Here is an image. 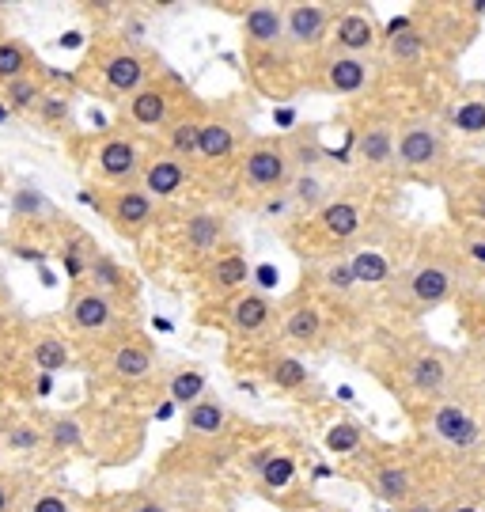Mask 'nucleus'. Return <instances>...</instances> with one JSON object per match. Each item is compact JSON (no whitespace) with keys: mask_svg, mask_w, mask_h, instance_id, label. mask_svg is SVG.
I'll return each mask as SVG.
<instances>
[{"mask_svg":"<svg viewBox=\"0 0 485 512\" xmlns=\"http://www.w3.org/2000/svg\"><path fill=\"white\" fill-rule=\"evenodd\" d=\"M114 300L107 293H99V289H84V293L72 296L69 304V323L76 330H88V334H99V330H107L114 323Z\"/></svg>","mask_w":485,"mask_h":512,"instance_id":"aec40b11","label":"nucleus"},{"mask_svg":"<svg viewBox=\"0 0 485 512\" xmlns=\"http://www.w3.org/2000/svg\"><path fill=\"white\" fill-rule=\"evenodd\" d=\"M38 65H35V54L16 42V38H0V88L4 84H12V80H23V76H31Z\"/></svg>","mask_w":485,"mask_h":512,"instance_id":"2f4dec72","label":"nucleus"},{"mask_svg":"<svg viewBox=\"0 0 485 512\" xmlns=\"http://www.w3.org/2000/svg\"><path fill=\"white\" fill-rule=\"evenodd\" d=\"M292 171H296V164H292L288 141H281V137H254L251 145L239 152V179L258 198L288 190L296 179Z\"/></svg>","mask_w":485,"mask_h":512,"instance_id":"7ed1b4c3","label":"nucleus"},{"mask_svg":"<svg viewBox=\"0 0 485 512\" xmlns=\"http://www.w3.org/2000/svg\"><path fill=\"white\" fill-rule=\"evenodd\" d=\"M95 171H99V179H107L114 190H126V186L141 183L144 175V160L141 148H137V141L133 137H126V133H110V137H103L99 145H95Z\"/></svg>","mask_w":485,"mask_h":512,"instance_id":"39448f33","label":"nucleus"},{"mask_svg":"<svg viewBox=\"0 0 485 512\" xmlns=\"http://www.w3.org/2000/svg\"><path fill=\"white\" fill-rule=\"evenodd\" d=\"M110 372L118 380H126V384H144L156 372V353H152V346L137 342V338L122 342V346L114 349V357H110Z\"/></svg>","mask_w":485,"mask_h":512,"instance_id":"b1692460","label":"nucleus"},{"mask_svg":"<svg viewBox=\"0 0 485 512\" xmlns=\"http://www.w3.org/2000/svg\"><path fill=\"white\" fill-rule=\"evenodd\" d=\"M129 512H171V509H167L163 501H156V497H133Z\"/></svg>","mask_w":485,"mask_h":512,"instance_id":"37998d69","label":"nucleus"},{"mask_svg":"<svg viewBox=\"0 0 485 512\" xmlns=\"http://www.w3.org/2000/svg\"><path fill=\"white\" fill-rule=\"evenodd\" d=\"M228 429V406L216 395H205L194 406H186V433L194 440H216Z\"/></svg>","mask_w":485,"mask_h":512,"instance_id":"393cba45","label":"nucleus"},{"mask_svg":"<svg viewBox=\"0 0 485 512\" xmlns=\"http://www.w3.org/2000/svg\"><path fill=\"white\" fill-rule=\"evenodd\" d=\"M425 46H429V35H421L414 27V19H395L391 31L383 38V50H387V61L398 65V69H414L425 57Z\"/></svg>","mask_w":485,"mask_h":512,"instance_id":"a211bd4d","label":"nucleus"},{"mask_svg":"<svg viewBox=\"0 0 485 512\" xmlns=\"http://www.w3.org/2000/svg\"><path fill=\"white\" fill-rule=\"evenodd\" d=\"M319 281H323L330 293H353L357 289V277H353V266H349V255H334L323 262V270H319Z\"/></svg>","mask_w":485,"mask_h":512,"instance_id":"c9c22d12","label":"nucleus"},{"mask_svg":"<svg viewBox=\"0 0 485 512\" xmlns=\"http://www.w3.org/2000/svg\"><path fill=\"white\" fill-rule=\"evenodd\" d=\"M478 293H482V300H485V274H482V281H478Z\"/></svg>","mask_w":485,"mask_h":512,"instance_id":"de8ad7c7","label":"nucleus"},{"mask_svg":"<svg viewBox=\"0 0 485 512\" xmlns=\"http://www.w3.org/2000/svg\"><path fill=\"white\" fill-rule=\"evenodd\" d=\"M376 84V65L372 57H353V54H338V50H326L315 65V88L326 95H342V99H353V95H364Z\"/></svg>","mask_w":485,"mask_h":512,"instance_id":"20e7f679","label":"nucleus"},{"mask_svg":"<svg viewBox=\"0 0 485 512\" xmlns=\"http://www.w3.org/2000/svg\"><path fill=\"white\" fill-rule=\"evenodd\" d=\"M451 167L448 126L432 114H417L398 126V171L421 179V183H440Z\"/></svg>","mask_w":485,"mask_h":512,"instance_id":"f257e3e1","label":"nucleus"},{"mask_svg":"<svg viewBox=\"0 0 485 512\" xmlns=\"http://www.w3.org/2000/svg\"><path fill=\"white\" fill-rule=\"evenodd\" d=\"M270 380L277 387H300L307 384V368L296 361V357H285V353H277L270 361Z\"/></svg>","mask_w":485,"mask_h":512,"instance_id":"e433bc0d","label":"nucleus"},{"mask_svg":"<svg viewBox=\"0 0 485 512\" xmlns=\"http://www.w3.org/2000/svg\"><path fill=\"white\" fill-rule=\"evenodd\" d=\"M368 4H345L342 16H334V31H330V50L353 57H372L379 46V23L372 12H364Z\"/></svg>","mask_w":485,"mask_h":512,"instance_id":"6e6552de","label":"nucleus"},{"mask_svg":"<svg viewBox=\"0 0 485 512\" xmlns=\"http://www.w3.org/2000/svg\"><path fill=\"white\" fill-rule=\"evenodd\" d=\"M459 285H463V251L459 255L425 251L410 266V274L402 277V300L414 311H432L451 300Z\"/></svg>","mask_w":485,"mask_h":512,"instance_id":"f03ea898","label":"nucleus"},{"mask_svg":"<svg viewBox=\"0 0 485 512\" xmlns=\"http://www.w3.org/2000/svg\"><path fill=\"white\" fill-rule=\"evenodd\" d=\"M50 440H54V448H80L84 444V429H80L76 418H57L50 425Z\"/></svg>","mask_w":485,"mask_h":512,"instance_id":"58836bf2","label":"nucleus"},{"mask_svg":"<svg viewBox=\"0 0 485 512\" xmlns=\"http://www.w3.org/2000/svg\"><path fill=\"white\" fill-rule=\"evenodd\" d=\"M35 365L42 368V372H61V368L69 365V346L57 338V334H42V338H35Z\"/></svg>","mask_w":485,"mask_h":512,"instance_id":"f704fd0d","label":"nucleus"},{"mask_svg":"<svg viewBox=\"0 0 485 512\" xmlns=\"http://www.w3.org/2000/svg\"><path fill=\"white\" fill-rule=\"evenodd\" d=\"M429 433L440 444H448L455 452H470V448H478L482 444V421L470 414L463 403H455V399H440V403H432V414H429Z\"/></svg>","mask_w":485,"mask_h":512,"instance_id":"423d86ee","label":"nucleus"},{"mask_svg":"<svg viewBox=\"0 0 485 512\" xmlns=\"http://www.w3.org/2000/svg\"><path fill=\"white\" fill-rule=\"evenodd\" d=\"M281 330H285L288 342H296V346H311V342H319V334H323V315L315 304H292L285 311V319H281Z\"/></svg>","mask_w":485,"mask_h":512,"instance_id":"cd10ccee","label":"nucleus"},{"mask_svg":"<svg viewBox=\"0 0 485 512\" xmlns=\"http://www.w3.org/2000/svg\"><path fill=\"white\" fill-rule=\"evenodd\" d=\"M292 475H296V463H292L288 456H273L270 463H262V486H266V490H281V486H288Z\"/></svg>","mask_w":485,"mask_h":512,"instance_id":"4c0bfd02","label":"nucleus"},{"mask_svg":"<svg viewBox=\"0 0 485 512\" xmlns=\"http://www.w3.org/2000/svg\"><path fill=\"white\" fill-rule=\"evenodd\" d=\"M167 395L175 399V403H198V399H205L209 395V387H205V372H198V368H190V372H175L171 376V384H167Z\"/></svg>","mask_w":485,"mask_h":512,"instance_id":"72a5a7b5","label":"nucleus"},{"mask_svg":"<svg viewBox=\"0 0 485 512\" xmlns=\"http://www.w3.org/2000/svg\"><path fill=\"white\" fill-rule=\"evenodd\" d=\"M243 46L251 57L285 50V4H251L243 16Z\"/></svg>","mask_w":485,"mask_h":512,"instance_id":"9b49d317","label":"nucleus"},{"mask_svg":"<svg viewBox=\"0 0 485 512\" xmlns=\"http://www.w3.org/2000/svg\"><path fill=\"white\" fill-rule=\"evenodd\" d=\"M103 213L114 224V232H122L126 239H137L144 228H152L156 220V198L141 190V186H126V190H110L103 198Z\"/></svg>","mask_w":485,"mask_h":512,"instance_id":"0eeeda50","label":"nucleus"},{"mask_svg":"<svg viewBox=\"0 0 485 512\" xmlns=\"http://www.w3.org/2000/svg\"><path fill=\"white\" fill-rule=\"evenodd\" d=\"M360 440H364V433H360L357 425H334L326 444H330L334 452H353V448H360Z\"/></svg>","mask_w":485,"mask_h":512,"instance_id":"ea45409f","label":"nucleus"},{"mask_svg":"<svg viewBox=\"0 0 485 512\" xmlns=\"http://www.w3.org/2000/svg\"><path fill=\"white\" fill-rule=\"evenodd\" d=\"M334 31L330 4H285V42L288 50H319Z\"/></svg>","mask_w":485,"mask_h":512,"instance_id":"1a4fd4ad","label":"nucleus"},{"mask_svg":"<svg viewBox=\"0 0 485 512\" xmlns=\"http://www.w3.org/2000/svg\"><path fill=\"white\" fill-rule=\"evenodd\" d=\"M126 118L137 129H167L175 118V95L163 84H144L133 99H126Z\"/></svg>","mask_w":485,"mask_h":512,"instance_id":"4468645a","label":"nucleus"},{"mask_svg":"<svg viewBox=\"0 0 485 512\" xmlns=\"http://www.w3.org/2000/svg\"><path fill=\"white\" fill-rule=\"evenodd\" d=\"M311 512H338V509H311Z\"/></svg>","mask_w":485,"mask_h":512,"instance_id":"09e8293b","label":"nucleus"},{"mask_svg":"<svg viewBox=\"0 0 485 512\" xmlns=\"http://www.w3.org/2000/svg\"><path fill=\"white\" fill-rule=\"evenodd\" d=\"M311 224H315L330 243H349V239L364 228V205H360L357 198H334L323 213H315Z\"/></svg>","mask_w":485,"mask_h":512,"instance_id":"f3484780","label":"nucleus"},{"mask_svg":"<svg viewBox=\"0 0 485 512\" xmlns=\"http://www.w3.org/2000/svg\"><path fill=\"white\" fill-rule=\"evenodd\" d=\"M451 209H455V217L463 220V224L485 232V175H474V179L459 190V198H451Z\"/></svg>","mask_w":485,"mask_h":512,"instance_id":"c756f323","label":"nucleus"},{"mask_svg":"<svg viewBox=\"0 0 485 512\" xmlns=\"http://www.w3.org/2000/svg\"><path fill=\"white\" fill-rule=\"evenodd\" d=\"M357 160L376 175L398 171V126L387 118H368L357 129Z\"/></svg>","mask_w":485,"mask_h":512,"instance_id":"9d476101","label":"nucleus"},{"mask_svg":"<svg viewBox=\"0 0 485 512\" xmlns=\"http://www.w3.org/2000/svg\"><path fill=\"white\" fill-rule=\"evenodd\" d=\"M463 258H470V262H482V266H485V236H467V239H463Z\"/></svg>","mask_w":485,"mask_h":512,"instance_id":"79ce46f5","label":"nucleus"},{"mask_svg":"<svg viewBox=\"0 0 485 512\" xmlns=\"http://www.w3.org/2000/svg\"><path fill=\"white\" fill-rule=\"evenodd\" d=\"M220 239H224V217L220 213H194V217L186 220L182 247L190 251L194 262H213Z\"/></svg>","mask_w":485,"mask_h":512,"instance_id":"4be33fe9","label":"nucleus"},{"mask_svg":"<svg viewBox=\"0 0 485 512\" xmlns=\"http://www.w3.org/2000/svg\"><path fill=\"white\" fill-rule=\"evenodd\" d=\"M448 512H482V509H474V505H451Z\"/></svg>","mask_w":485,"mask_h":512,"instance_id":"49530a36","label":"nucleus"},{"mask_svg":"<svg viewBox=\"0 0 485 512\" xmlns=\"http://www.w3.org/2000/svg\"><path fill=\"white\" fill-rule=\"evenodd\" d=\"M27 512H72V505L61 490H42V494L31 501V509Z\"/></svg>","mask_w":485,"mask_h":512,"instance_id":"a19ab883","label":"nucleus"},{"mask_svg":"<svg viewBox=\"0 0 485 512\" xmlns=\"http://www.w3.org/2000/svg\"><path fill=\"white\" fill-rule=\"evenodd\" d=\"M8 509H12V490L0 486V512H8Z\"/></svg>","mask_w":485,"mask_h":512,"instance_id":"a18cd8bd","label":"nucleus"},{"mask_svg":"<svg viewBox=\"0 0 485 512\" xmlns=\"http://www.w3.org/2000/svg\"><path fill=\"white\" fill-rule=\"evenodd\" d=\"M273 319V304L262 293H239L228 300V327L232 334L247 338V334H262Z\"/></svg>","mask_w":485,"mask_h":512,"instance_id":"6ab92c4d","label":"nucleus"},{"mask_svg":"<svg viewBox=\"0 0 485 512\" xmlns=\"http://www.w3.org/2000/svg\"><path fill=\"white\" fill-rule=\"evenodd\" d=\"M444 126L467 141H485V88H470L444 114Z\"/></svg>","mask_w":485,"mask_h":512,"instance_id":"412c9836","label":"nucleus"},{"mask_svg":"<svg viewBox=\"0 0 485 512\" xmlns=\"http://www.w3.org/2000/svg\"><path fill=\"white\" fill-rule=\"evenodd\" d=\"M288 198L300 205V209H307L311 217L323 213L326 205L334 202V198H330V186H326V179L319 171H300V175L292 179V186H288Z\"/></svg>","mask_w":485,"mask_h":512,"instance_id":"c85d7f7f","label":"nucleus"},{"mask_svg":"<svg viewBox=\"0 0 485 512\" xmlns=\"http://www.w3.org/2000/svg\"><path fill=\"white\" fill-rule=\"evenodd\" d=\"M99 76H103V88H107L110 95L133 99V95L144 88V80H148V61H144L137 50L114 46L110 54L99 57Z\"/></svg>","mask_w":485,"mask_h":512,"instance_id":"f8f14e48","label":"nucleus"},{"mask_svg":"<svg viewBox=\"0 0 485 512\" xmlns=\"http://www.w3.org/2000/svg\"><path fill=\"white\" fill-rule=\"evenodd\" d=\"M235 141H239V129H235V122H228V118H205V129H201V152L198 160H205V164H224V160H232L235 156Z\"/></svg>","mask_w":485,"mask_h":512,"instance_id":"a878e982","label":"nucleus"},{"mask_svg":"<svg viewBox=\"0 0 485 512\" xmlns=\"http://www.w3.org/2000/svg\"><path fill=\"white\" fill-rule=\"evenodd\" d=\"M368 482H372V494L383 497V501H395V505H410L414 494H417L414 467H410V463H402V459H383V463H372Z\"/></svg>","mask_w":485,"mask_h":512,"instance_id":"dca6fc26","label":"nucleus"},{"mask_svg":"<svg viewBox=\"0 0 485 512\" xmlns=\"http://www.w3.org/2000/svg\"><path fill=\"white\" fill-rule=\"evenodd\" d=\"M448 380H451V368H448V357H444L440 349H421L417 357L406 361V384L414 387L417 399L440 403Z\"/></svg>","mask_w":485,"mask_h":512,"instance_id":"ddd939ff","label":"nucleus"},{"mask_svg":"<svg viewBox=\"0 0 485 512\" xmlns=\"http://www.w3.org/2000/svg\"><path fill=\"white\" fill-rule=\"evenodd\" d=\"M186 179H190V167L182 164L179 156L156 152V156H148V164H144L141 190H148L156 202H167V198H179Z\"/></svg>","mask_w":485,"mask_h":512,"instance_id":"2eb2a0df","label":"nucleus"},{"mask_svg":"<svg viewBox=\"0 0 485 512\" xmlns=\"http://www.w3.org/2000/svg\"><path fill=\"white\" fill-rule=\"evenodd\" d=\"M4 99H8V107L12 110H35L38 103L46 99V88H42L38 73H31V76H23V80L4 84Z\"/></svg>","mask_w":485,"mask_h":512,"instance_id":"473e14b6","label":"nucleus"},{"mask_svg":"<svg viewBox=\"0 0 485 512\" xmlns=\"http://www.w3.org/2000/svg\"><path fill=\"white\" fill-rule=\"evenodd\" d=\"M402 512H440V509H436V505H429L425 497H414L410 505H402Z\"/></svg>","mask_w":485,"mask_h":512,"instance_id":"c03bdc74","label":"nucleus"},{"mask_svg":"<svg viewBox=\"0 0 485 512\" xmlns=\"http://www.w3.org/2000/svg\"><path fill=\"white\" fill-rule=\"evenodd\" d=\"M247 277H251V266H247V258L235 255V251H224L213 262H205V289L216 296H239V289L247 285Z\"/></svg>","mask_w":485,"mask_h":512,"instance_id":"5701e85b","label":"nucleus"},{"mask_svg":"<svg viewBox=\"0 0 485 512\" xmlns=\"http://www.w3.org/2000/svg\"><path fill=\"white\" fill-rule=\"evenodd\" d=\"M349 266H353L357 285H379V281H387L391 270H395L387 251H379V247H357V251L349 255Z\"/></svg>","mask_w":485,"mask_h":512,"instance_id":"7c9ffc66","label":"nucleus"},{"mask_svg":"<svg viewBox=\"0 0 485 512\" xmlns=\"http://www.w3.org/2000/svg\"><path fill=\"white\" fill-rule=\"evenodd\" d=\"M201 129H205V118H201V114H186V110L175 114L171 126L163 129V133H167V152L179 156L182 164L194 160L201 152Z\"/></svg>","mask_w":485,"mask_h":512,"instance_id":"bb28decb","label":"nucleus"}]
</instances>
